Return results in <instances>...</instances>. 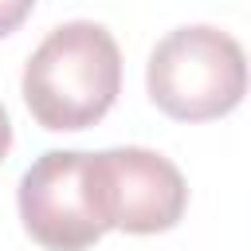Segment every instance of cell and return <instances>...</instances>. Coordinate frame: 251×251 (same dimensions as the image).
Returning <instances> with one entry per match:
<instances>
[{"label": "cell", "instance_id": "5", "mask_svg": "<svg viewBox=\"0 0 251 251\" xmlns=\"http://www.w3.org/2000/svg\"><path fill=\"white\" fill-rule=\"evenodd\" d=\"M35 0H0V35H12L27 16H31Z\"/></svg>", "mask_w": 251, "mask_h": 251}, {"label": "cell", "instance_id": "3", "mask_svg": "<svg viewBox=\"0 0 251 251\" xmlns=\"http://www.w3.org/2000/svg\"><path fill=\"white\" fill-rule=\"evenodd\" d=\"M16 204L24 231L47 251H86L110 231L94 157L78 149H47L20 176Z\"/></svg>", "mask_w": 251, "mask_h": 251}, {"label": "cell", "instance_id": "6", "mask_svg": "<svg viewBox=\"0 0 251 251\" xmlns=\"http://www.w3.org/2000/svg\"><path fill=\"white\" fill-rule=\"evenodd\" d=\"M8 145H12V122H8V110L0 106V161L8 157Z\"/></svg>", "mask_w": 251, "mask_h": 251}, {"label": "cell", "instance_id": "2", "mask_svg": "<svg viewBox=\"0 0 251 251\" xmlns=\"http://www.w3.org/2000/svg\"><path fill=\"white\" fill-rule=\"evenodd\" d=\"M145 86L153 106L169 118L208 122L243 102L247 59L227 31L212 24H184L153 47Z\"/></svg>", "mask_w": 251, "mask_h": 251}, {"label": "cell", "instance_id": "4", "mask_svg": "<svg viewBox=\"0 0 251 251\" xmlns=\"http://www.w3.org/2000/svg\"><path fill=\"white\" fill-rule=\"evenodd\" d=\"M90 157L110 227H122L129 235H153L176 227L188 204V184L169 157L141 145H118Z\"/></svg>", "mask_w": 251, "mask_h": 251}, {"label": "cell", "instance_id": "1", "mask_svg": "<svg viewBox=\"0 0 251 251\" xmlns=\"http://www.w3.org/2000/svg\"><path fill=\"white\" fill-rule=\"evenodd\" d=\"M20 86L43 129H86L122 90V51L94 20L59 24L31 51Z\"/></svg>", "mask_w": 251, "mask_h": 251}]
</instances>
